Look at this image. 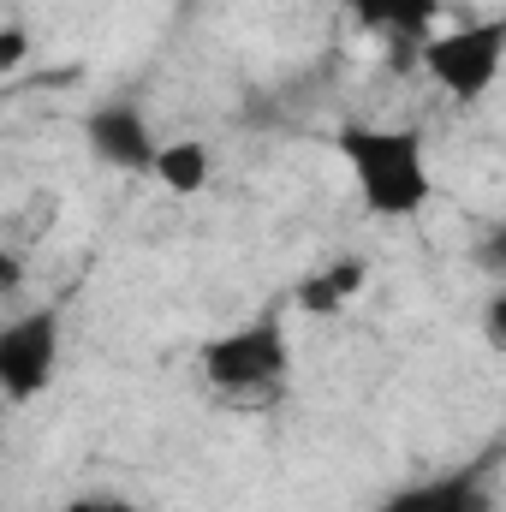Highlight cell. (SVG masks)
Instances as JSON below:
<instances>
[{
  "label": "cell",
  "instance_id": "6da1fadb",
  "mask_svg": "<svg viewBox=\"0 0 506 512\" xmlns=\"http://www.w3.org/2000/svg\"><path fill=\"white\" fill-rule=\"evenodd\" d=\"M340 161L352 167V185L364 197V209L381 221H411L429 197H435V173H429V149L417 126H370L352 120L334 137Z\"/></svg>",
  "mask_w": 506,
  "mask_h": 512
},
{
  "label": "cell",
  "instance_id": "7a4b0ae2",
  "mask_svg": "<svg viewBox=\"0 0 506 512\" xmlns=\"http://www.w3.org/2000/svg\"><path fill=\"white\" fill-rule=\"evenodd\" d=\"M286 376H292V346H286L280 316L239 322L203 346V382L233 405H262V399L274 405Z\"/></svg>",
  "mask_w": 506,
  "mask_h": 512
},
{
  "label": "cell",
  "instance_id": "3957f363",
  "mask_svg": "<svg viewBox=\"0 0 506 512\" xmlns=\"http://www.w3.org/2000/svg\"><path fill=\"white\" fill-rule=\"evenodd\" d=\"M423 72L453 96V102H483L501 78L506 60V18H471L459 30L423 36Z\"/></svg>",
  "mask_w": 506,
  "mask_h": 512
},
{
  "label": "cell",
  "instance_id": "277c9868",
  "mask_svg": "<svg viewBox=\"0 0 506 512\" xmlns=\"http://www.w3.org/2000/svg\"><path fill=\"white\" fill-rule=\"evenodd\" d=\"M54 370H60V310L36 304L0 328V393H6V405H30L36 393H48Z\"/></svg>",
  "mask_w": 506,
  "mask_h": 512
},
{
  "label": "cell",
  "instance_id": "5b68a950",
  "mask_svg": "<svg viewBox=\"0 0 506 512\" xmlns=\"http://www.w3.org/2000/svg\"><path fill=\"white\" fill-rule=\"evenodd\" d=\"M84 143L102 167L114 173H149L155 167V131H149V114L131 108V102H102L84 114Z\"/></svg>",
  "mask_w": 506,
  "mask_h": 512
},
{
  "label": "cell",
  "instance_id": "8992f818",
  "mask_svg": "<svg viewBox=\"0 0 506 512\" xmlns=\"http://www.w3.org/2000/svg\"><path fill=\"white\" fill-rule=\"evenodd\" d=\"M489 507H495L489 465H459V471H441V477L393 489L376 512H489Z\"/></svg>",
  "mask_w": 506,
  "mask_h": 512
},
{
  "label": "cell",
  "instance_id": "52a82bcc",
  "mask_svg": "<svg viewBox=\"0 0 506 512\" xmlns=\"http://www.w3.org/2000/svg\"><path fill=\"white\" fill-rule=\"evenodd\" d=\"M364 280H370L364 256H334L328 268H316V274L298 286V304H304L310 316H340V310L364 292Z\"/></svg>",
  "mask_w": 506,
  "mask_h": 512
},
{
  "label": "cell",
  "instance_id": "ba28073f",
  "mask_svg": "<svg viewBox=\"0 0 506 512\" xmlns=\"http://www.w3.org/2000/svg\"><path fill=\"white\" fill-rule=\"evenodd\" d=\"M346 12H352L358 30L393 36L405 48V42H423V30L435 18V0H346Z\"/></svg>",
  "mask_w": 506,
  "mask_h": 512
},
{
  "label": "cell",
  "instance_id": "9c48e42d",
  "mask_svg": "<svg viewBox=\"0 0 506 512\" xmlns=\"http://www.w3.org/2000/svg\"><path fill=\"white\" fill-rule=\"evenodd\" d=\"M173 197H197L209 185V143L197 137H179V143H161L155 149V167H149Z\"/></svg>",
  "mask_w": 506,
  "mask_h": 512
},
{
  "label": "cell",
  "instance_id": "30bf717a",
  "mask_svg": "<svg viewBox=\"0 0 506 512\" xmlns=\"http://www.w3.org/2000/svg\"><path fill=\"white\" fill-rule=\"evenodd\" d=\"M24 60H30V30L24 24H0V78L18 72Z\"/></svg>",
  "mask_w": 506,
  "mask_h": 512
},
{
  "label": "cell",
  "instance_id": "8fae6325",
  "mask_svg": "<svg viewBox=\"0 0 506 512\" xmlns=\"http://www.w3.org/2000/svg\"><path fill=\"white\" fill-rule=\"evenodd\" d=\"M66 512H143V507H131L120 495H84V501H72Z\"/></svg>",
  "mask_w": 506,
  "mask_h": 512
},
{
  "label": "cell",
  "instance_id": "7c38bea8",
  "mask_svg": "<svg viewBox=\"0 0 506 512\" xmlns=\"http://www.w3.org/2000/svg\"><path fill=\"white\" fill-rule=\"evenodd\" d=\"M489 346H495V352L506 346V292L489 298Z\"/></svg>",
  "mask_w": 506,
  "mask_h": 512
},
{
  "label": "cell",
  "instance_id": "4fadbf2b",
  "mask_svg": "<svg viewBox=\"0 0 506 512\" xmlns=\"http://www.w3.org/2000/svg\"><path fill=\"white\" fill-rule=\"evenodd\" d=\"M18 280H24L18 256H12V251H0V292H18Z\"/></svg>",
  "mask_w": 506,
  "mask_h": 512
},
{
  "label": "cell",
  "instance_id": "5bb4252c",
  "mask_svg": "<svg viewBox=\"0 0 506 512\" xmlns=\"http://www.w3.org/2000/svg\"><path fill=\"white\" fill-rule=\"evenodd\" d=\"M6 411H12V405H6V393H0V417H6Z\"/></svg>",
  "mask_w": 506,
  "mask_h": 512
}]
</instances>
